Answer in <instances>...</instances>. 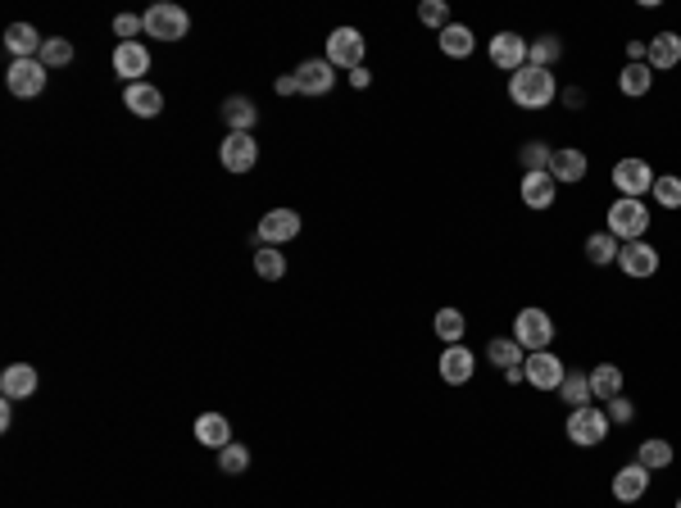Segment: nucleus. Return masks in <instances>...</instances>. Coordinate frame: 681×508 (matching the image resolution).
I'll list each match as a JSON object with an SVG mask.
<instances>
[{
    "instance_id": "obj_1",
    "label": "nucleus",
    "mask_w": 681,
    "mask_h": 508,
    "mask_svg": "<svg viewBox=\"0 0 681 508\" xmlns=\"http://www.w3.org/2000/svg\"><path fill=\"white\" fill-rule=\"evenodd\" d=\"M509 100H514L518 109H550L554 100H559V82H554L550 69H532V64H523L518 73H509Z\"/></svg>"
},
{
    "instance_id": "obj_2",
    "label": "nucleus",
    "mask_w": 681,
    "mask_h": 508,
    "mask_svg": "<svg viewBox=\"0 0 681 508\" xmlns=\"http://www.w3.org/2000/svg\"><path fill=\"white\" fill-rule=\"evenodd\" d=\"M604 218H609V223H604V232L618 236L622 245H627V241H645V232H650V205H645V200L618 196Z\"/></svg>"
},
{
    "instance_id": "obj_3",
    "label": "nucleus",
    "mask_w": 681,
    "mask_h": 508,
    "mask_svg": "<svg viewBox=\"0 0 681 508\" xmlns=\"http://www.w3.org/2000/svg\"><path fill=\"white\" fill-rule=\"evenodd\" d=\"M609 413L600 409V404H586V409H568V422H563V436L573 440L577 450H595V445H604L609 440Z\"/></svg>"
},
{
    "instance_id": "obj_4",
    "label": "nucleus",
    "mask_w": 681,
    "mask_h": 508,
    "mask_svg": "<svg viewBox=\"0 0 681 508\" xmlns=\"http://www.w3.org/2000/svg\"><path fill=\"white\" fill-rule=\"evenodd\" d=\"M364 55H368V41H364V32H359V28H332V32H327L323 59L332 64L336 73L364 69Z\"/></svg>"
},
{
    "instance_id": "obj_5",
    "label": "nucleus",
    "mask_w": 681,
    "mask_h": 508,
    "mask_svg": "<svg viewBox=\"0 0 681 508\" xmlns=\"http://www.w3.org/2000/svg\"><path fill=\"white\" fill-rule=\"evenodd\" d=\"M509 336H514L527 354H541V350H550L554 345V318L545 309H536V304H527V309H518L514 332Z\"/></svg>"
},
{
    "instance_id": "obj_6",
    "label": "nucleus",
    "mask_w": 681,
    "mask_h": 508,
    "mask_svg": "<svg viewBox=\"0 0 681 508\" xmlns=\"http://www.w3.org/2000/svg\"><path fill=\"white\" fill-rule=\"evenodd\" d=\"M654 168L645 164L641 155H627V159H618L613 164V173H609V182L618 186V196H627V200H645L654 191Z\"/></svg>"
},
{
    "instance_id": "obj_7",
    "label": "nucleus",
    "mask_w": 681,
    "mask_h": 508,
    "mask_svg": "<svg viewBox=\"0 0 681 508\" xmlns=\"http://www.w3.org/2000/svg\"><path fill=\"white\" fill-rule=\"evenodd\" d=\"M187 32H191V14L182 10V5H173V0H159V5H150L146 10V37L182 41Z\"/></svg>"
},
{
    "instance_id": "obj_8",
    "label": "nucleus",
    "mask_w": 681,
    "mask_h": 508,
    "mask_svg": "<svg viewBox=\"0 0 681 508\" xmlns=\"http://www.w3.org/2000/svg\"><path fill=\"white\" fill-rule=\"evenodd\" d=\"M218 164H223L227 173H237V177L255 173V164H259V141H255V132H227L223 146H218Z\"/></svg>"
},
{
    "instance_id": "obj_9",
    "label": "nucleus",
    "mask_w": 681,
    "mask_h": 508,
    "mask_svg": "<svg viewBox=\"0 0 681 508\" xmlns=\"http://www.w3.org/2000/svg\"><path fill=\"white\" fill-rule=\"evenodd\" d=\"M46 78H50V69L41 59H14L10 69H5V87L19 100H37L41 91H46Z\"/></svg>"
},
{
    "instance_id": "obj_10",
    "label": "nucleus",
    "mask_w": 681,
    "mask_h": 508,
    "mask_svg": "<svg viewBox=\"0 0 681 508\" xmlns=\"http://www.w3.org/2000/svg\"><path fill=\"white\" fill-rule=\"evenodd\" d=\"M300 227H305V218L296 214V209H268L264 218L255 223V236H259V245H291L300 236Z\"/></svg>"
},
{
    "instance_id": "obj_11",
    "label": "nucleus",
    "mask_w": 681,
    "mask_h": 508,
    "mask_svg": "<svg viewBox=\"0 0 681 508\" xmlns=\"http://www.w3.org/2000/svg\"><path fill=\"white\" fill-rule=\"evenodd\" d=\"M650 477L654 472L645 468V463H622L618 472H613V481H609V495L618 499V504H641L645 495H650Z\"/></svg>"
},
{
    "instance_id": "obj_12",
    "label": "nucleus",
    "mask_w": 681,
    "mask_h": 508,
    "mask_svg": "<svg viewBox=\"0 0 681 508\" xmlns=\"http://www.w3.org/2000/svg\"><path fill=\"white\" fill-rule=\"evenodd\" d=\"M523 377H527V386H536V391H559V386H563V377H568V363H563L554 350L527 354V363H523Z\"/></svg>"
},
{
    "instance_id": "obj_13",
    "label": "nucleus",
    "mask_w": 681,
    "mask_h": 508,
    "mask_svg": "<svg viewBox=\"0 0 681 508\" xmlns=\"http://www.w3.org/2000/svg\"><path fill=\"white\" fill-rule=\"evenodd\" d=\"M486 55H491V64H495L500 73H518V69L527 64V37H523V32H509V28H504V32H495V37H491Z\"/></svg>"
},
{
    "instance_id": "obj_14",
    "label": "nucleus",
    "mask_w": 681,
    "mask_h": 508,
    "mask_svg": "<svg viewBox=\"0 0 681 508\" xmlns=\"http://www.w3.org/2000/svg\"><path fill=\"white\" fill-rule=\"evenodd\" d=\"M436 372H441L445 386H468L477 372V354L468 345H445L441 359H436Z\"/></svg>"
},
{
    "instance_id": "obj_15",
    "label": "nucleus",
    "mask_w": 681,
    "mask_h": 508,
    "mask_svg": "<svg viewBox=\"0 0 681 508\" xmlns=\"http://www.w3.org/2000/svg\"><path fill=\"white\" fill-rule=\"evenodd\" d=\"M659 264H663V259H659V250H654L650 241H627V245L618 250V268H622L627 277H636V282L654 277V273H659Z\"/></svg>"
},
{
    "instance_id": "obj_16",
    "label": "nucleus",
    "mask_w": 681,
    "mask_h": 508,
    "mask_svg": "<svg viewBox=\"0 0 681 508\" xmlns=\"http://www.w3.org/2000/svg\"><path fill=\"white\" fill-rule=\"evenodd\" d=\"M114 73H119L123 82H146V73H150V50L141 46V41H119L114 46Z\"/></svg>"
},
{
    "instance_id": "obj_17",
    "label": "nucleus",
    "mask_w": 681,
    "mask_h": 508,
    "mask_svg": "<svg viewBox=\"0 0 681 508\" xmlns=\"http://www.w3.org/2000/svg\"><path fill=\"white\" fill-rule=\"evenodd\" d=\"M586 173H591V159H586V150H577V146H559L554 150V159H550V177L559 186H577V182H586Z\"/></svg>"
},
{
    "instance_id": "obj_18",
    "label": "nucleus",
    "mask_w": 681,
    "mask_h": 508,
    "mask_svg": "<svg viewBox=\"0 0 681 508\" xmlns=\"http://www.w3.org/2000/svg\"><path fill=\"white\" fill-rule=\"evenodd\" d=\"M645 64L654 73H668V69H681V32H654L645 41Z\"/></svg>"
},
{
    "instance_id": "obj_19",
    "label": "nucleus",
    "mask_w": 681,
    "mask_h": 508,
    "mask_svg": "<svg viewBox=\"0 0 681 508\" xmlns=\"http://www.w3.org/2000/svg\"><path fill=\"white\" fill-rule=\"evenodd\" d=\"M296 82H300V96H327V91L336 87V69L327 59H300Z\"/></svg>"
},
{
    "instance_id": "obj_20",
    "label": "nucleus",
    "mask_w": 681,
    "mask_h": 508,
    "mask_svg": "<svg viewBox=\"0 0 681 508\" xmlns=\"http://www.w3.org/2000/svg\"><path fill=\"white\" fill-rule=\"evenodd\" d=\"M518 200L541 214V209H550L554 200H559V182H554L550 173H523V182H518Z\"/></svg>"
},
{
    "instance_id": "obj_21",
    "label": "nucleus",
    "mask_w": 681,
    "mask_h": 508,
    "mask_svg": "<svg viewBox=\"0 0 681 508\" xmlns=\"http://www.w3.org/2000/svg\"><path fill=\"white\" fill-rule=\"evenodd\" d=\"M37 386H41V377L32 363H10V368L0 372V395H5V400H32Z\"/></svg>"
},
{
    "instance_id": "obj_22",
    "label": "nucleus",
    "mask_w": 681,
    "mask_h": 508,
    "mask_svg": "<svg viewBox=\"0 0 681 508\" xmlns=\"http://www.w3.org/2000/svg\"><path fill=\"white\" fill-rule=\"evenodd\" d=\"M123 105L137 118H155L159 109H164V91H159L155 82H132V87H123Z\"/></svg>"
},
{
    "instance_id": "obj_23",
    "label": "nucleus",
    "mask_w": 681,
    "mask_h": 508,
    "mask_svg": "<svg viewBox=\"0 0 681 508\" xmlns=\"http://www.w3.org/2000/svg\"><path fill=\"white\" fill-rule=\"evenodd\" d=\"M218 114H223L227 132H255V123H259V109L250 96H227L223 105H218Z\"/></svg>"
},
{
    "instance_id": "obj_24",
    "label": "nucleus",
    "mask_w": 681,
    "mask_h": 508,
    "mask_svg": "<svg viewBox=\"0 0 681 508\" xmlns=\"http://www.w3.org/2000/svg\"><path fill=\"white\" fill-rule=\"evenodd\" d=\"M41 46H46V37H41L32 23H10V28H5V50H10L14 59H37Z\"/></svg>"
},
{
    "instance_id": "obj_25",
    "label": "nucleus",
    "mask_w": 681,
    "mask_h": 508,
    "mask_svg": "<svg viewBox=\"0 0 681 508\" xmlns=\"http://www.w3.org/2000/svg\"><path fill=\"white\" fill-rule=\"evenodd\" d=\"M196 440L205 445V450H227V445H232V422H227L223 413H200Z\"/></svg>"
},
{
    "instance_id": "obj_26",
    "label": "nucleus",
    "mask_w": 681,
    "mask_h": 508,
    "mask_svg": "<svg viewBox=\"0 0 681 508\" xmlns=\"http://www.w3.org/2000/svg\"><path fill=\"white\" fill-rule=\"evenodd\" d=\"M622 386H627V377H622L618 363H595V368H591V395H595L600 404L618 400Z\"/></svg>"
},
{
    "instance_id": "obj_27",
    "label": "nucleus",
    "mask_w": 681,
    "mask_h": 508,
    "mask_svg": "<svg viewBox=\"0 0 681 508\" xmlns=\"http://www.w3.org/2000/svg\"><path fill=\"white\" fill-rule=\"evenodd\" d=\"M486 363H495L500 372L523 368V363H527V350L514 341V336H491V341H486Z\"/></svg>"
},
{
    "instance_id": "obj_28",
    "label": "nucleus",
    "mask_w": 681,
    "mask_h": 508,
    "mask_svg": "<svg viewBox=\"0 0 681 508\" xmlns=\"http://www.w3.org/2000/svg\"><path fill=\"white\" fill-rule=\"evenodd\" d=\"M563 59V37L559 32H541L536 41H527V64L532 69H554Z\"/></svg>"
},
{
    "instance_id": "obj_29",
    "label": "nucleus",
    "mask_w": 681,
    "mask_h": 508,
    "mask_svg": "<svg viewBox=\"0 0 681 508\" xmlns=\"http://www.w3.org/2000/svg\"><path fill=\"white\" fill-rule=\"evenodd\" d=\"M554 395H559V400L568 404V409H586V404H595V395H591V372L573 368L568 377H563V386H559Z\"/></svg>"
},
{
    "instance_id": "obj_30",
    "label": "nucleus",
    "mask_w": 681,
    "mask_h": 508,
    "mask_svg": "<svg viewBox=\"0 0 681 508\" xmlns=\"http://www.w3.org/2000/svg\"><path fill=\"white\" fill-rule=\"evenodd\" d=\"M436 41H441V55H450V59H468L477 50V37L468 23H450L445 32H436Z\"/></svg>"
},
{
    "instance_id": "obj_31",
    "label": "nucleus",
    "mask_w": 681,
    "mask_h": 508,
    "mask_svg": "<svg viewBox=\"0 0 681 508\" xmlns=\"http://www.w3.org/2000/svg\"><path fill=\"white\" fill-rule=\"evenodd\" d=\"M672 459H677V450H672V440H663V436H645L641 445H636V463H645L650 472L672 468Z\"/></svg>"
},
{
    "instance_id": "obj_32",
    "label": "nucleus",
    "mask_w": 681,
    "mask_h": 508,
    "mask_svg": "<svg viewBox=\"0 0 681 508\" xmlns=\"http://www.w3.org/2000/svg\"><path fill=\"white\" fill-rule=\"evenodd\" d=\"M586 264H595V268H609V264H618V250H622V241L618 236H609V232H591L586 236Z\"/></svg>"
},
{
    "instance_id": "obj_33",
    "label": "nucleus",
    "mask_w": 681,
    "mask_h": 508,
    "mask_svg": "<svg viewBox=\"0 0 681 508\" xmlns=\"http://www.w3.org/2000/svg\"><path fill=\"white\" fill-rule=\"evenodd\" d=\"M432 332L441 336L445 345H464V336H468V318H464V309H436Z\"/></svg>"
},
{
    "instance_id": "obj_34",
    "label": "nucleus",
    "mask_w": 681,
    "mask_h": 508,
    "mask_svg": "<svg viewBox=\"0 0 681 508\" xmlns=\"http://www.w3.org/2000/svg\"><path fill=\"white\" fill-rule=\"evenodd\" d=\"M650 87H654V69H650V64H627V69L618 73V91H622V96L641 100V96H650Z\"/></svg>"
},
{
    "instance_id": "obj_35",
    "label": "nucleus",
    "mask_w": 681,
    "mask_h": 508,
    "mask_svg": "<svg viewBox=\"0 0 681 508\" xmlns=\"http://www.w3.org/2000/svg\"><path fill=\"white\" fill-rule=\"evenodd\" d=\"M255 273L264 277V282H282V277H287V254L277 250V245H259L255 250Z\"/></svg>"
},
{
    "instance_id": "obj_36",
    "label": "nucleus",
    "mask_w": 681,
    "mask_h": 508,
    "mask_svg": "<svg viewBox=\"0 0 681 508\" xmlns=\"http://www.w3.org/2000/svg\"><path fill=\"white\" fill-rule=\"evenodd\" d=\"M41 64H46V69L50 73H55V69H69V64H73V59H78V50H73V41L69 37H46V46H41Z\"/></svg>"
},
{
    "instance_id": "obj_37",
    "label": "nucleus",
    "mask_w": 681,
    "mask_h": 508,
    "mask_svg": "<svg viewBox=\"0 0 681 508\" xmlns=\"http://www.w3.org/2000/svg\"><path fill=\"white\" fill-rule=\"evenodd\" d=\"M650 200L659 209H668V214H677V209H681V177L677 173H659V177H654Z\"/></svg>"
},
{
    "instance_id": "obj_38",
    "label": "nucleus",
    "mask_w": 681,
    "mask_h": 508,
    "mask_svg": "<svg viewBox=\"0 0 681 508\" xmlns=\"http://www.w3.org/2000/svg\"><path fill=\"white\" fill-rule=\"evenodd\" d=\"M550 159H554V146H545V141H523V150H518L523 173H550Z\"/></svg>"
},
{
    "instance_id": "obj_39",
    "label": "nucleus",
    "mask_w": 681,
    "mask_h": 508,
    "mask_svg": "<svg viewBox=\"0 0 681 508\" xmlns=\"http://www.w3.org/2000/svg\"><path fill=\"white\" fill-rule=\"evenodd\" d=\"M246 468H250V450L241 440H232L227 450H218V472H223V477H241Z\"/></svg>"
},
{
    "instance_id": "obj_40",
    "label": "nucleus",
    "mask_w": 681,
    "mask_h": 508,
    "mask_svg": "<svg viewBox=\"0 0 681 508\" xmlns=\"http://www.w3.org/2000/svg\"><path fill=\"white\" fill-rule=\"evenodd\" d=\"M418 23H423V28H436V32H445L450 28V5H445V0H418Z\"/></svg>"
},
{
    "instance_id": "obj_41",
    "label": "nucleus",
    "mask_w": 681,
    "mask_h": 508,
    "mask_svg": "<svg viewBox=\"0 0 681 508\" xmlns=\"http://www.w3.org/2000/svg\"><path fill=\"white\" fill-rule=\"evenodd\" d=\"M604 413H609V422H613V427H632V422H636V404L627 400V395H618V400H609V404H604Z\"/></svg>"
},
{
    "instance_id": "obj_42",
    "label": "nucleus",
    "mask_w": 681,
    "mask_h": 508,
    "mask_svg": "<svg viewBox=\"0 0 681 508\" xmlns=\"http://www.w3.org/2000/svg\"><path fill=\"white\" fill-rule=\"evenodd\" d=\"M137 32H146V14H119L114 19V37L119 41H137Z\"/></svg>"
},
{
    "instance_id": "obj_43",
    "label": "nucleus",
    "mask_w": 681,
    "mask_h": 508,
    "mask_svg": "<svg viewBox=\"0 0 681 508\" xmlns=\"http://www.w3.org/2000/svg\"><path fill=\"white\" fill-rule=\"evenodd\" d=\"M559 100L577 114V109H586V100H591V96H586V87H563V91H559Z\"/></svg>"
},
{
    "instance_id": "obj_44",
    "label": "nucleus",
    "mask_w": 681,
    "mask_h": 508,
    "mask_svg": "<svg viewBox=\"0 0 681 508\" xmlns=\"http://www.w3.org/2000/svg\"><path fill=\"white\" fill-rule=\"evenodd\" d=\"M273 91H277V96H300V82H296V73H282V78L273 82Z\"/></svg>"
},
{
    "instance_id": "obj_45",
    "label": "nucleus",
    "mask_w": 681,
    "mask_h": 508,
    "mask_svg": "<svg viewBox=\"0 0 681 508\" xmlns=\"http://www.w3.org/2000/svg\"><path fill=\"white\" fill-rule=\"evenodd\" d=\"M346 78H350V87H355V91L373 87V69H368V64H364V69H355V73H346Z\"/></svg>"
},
{
    "instance_id": "obj_46",
    "label": "nucleus",
    "mask_w": 681,
    "mask_h": 508,
    "mask_svg": "<svg viewBox=\"0 0 681 508\" xmlns=\"http://www.w3.org/2000/svg\"><path fill=\"white\" fill-rule=\"evenodd\" d=\"M627 64H645V41H627Z\"/></svg>"
},
{
    "instance_id": "obj_47",
    "label": "nucleus",
    "mask_w": 681,
    "mask_h": 508,
    "mask_svg": "<svg viewBox=\"0 0 681 508\" xmlns=\"http://www.w3.org/2000/svg\"><path fill=\"white\" fill-rule=\"evenodd\" d=\"M10 422H14V400H0V427L10 431Z\"/></svg>"
},
{
    "instance_id": "obj_48",
    "label": "nucleus",
    "mask_w": 681,
    "mask_h": 508,
    "mask_svg": "<svg viewBox=\"0 0 681 508\" xmlns=\"http://www.w3.org/2000/svg\"><path fill=\"white\" fill-rule=\"evenodd\" d=\"M672 508H681V499H677V504H672Z\"/></svg>"
}]
</instances>
